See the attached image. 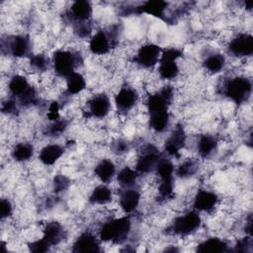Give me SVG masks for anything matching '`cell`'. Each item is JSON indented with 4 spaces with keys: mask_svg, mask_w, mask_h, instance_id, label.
<instances>
[{
    "mask_svg": "<svg viewBox=\"0 0 253 253\" xmlns=\"http://www.w3.org/2000/svg\"><path fill=\"white\" fill-rule=\"evenodd\" d=\"M131 221L128 216H124L105 222L100 228V239L105 242L122 243L130 231Z\"/></svg>",
    "mask_w": 253,
    "mask_h": 253,
    "instance_id": "cell-1",
    "label": "cell"
},
{
    "mask_svg": "<svg viewBox=\"0 0 253 253\" xmlns=\"http://www.w3.org/2000/svg\"><path fill=\"white\" fill-rule=\"evenodd\" d=\"M252 92L251 80L243 77L237 76L229 79L223 87V94L232 102L236 104L245 103L250 98Z\"/></svg>",
    "mask_w": 253,
    "mask_h": 253,
    "instance_id": "cell-2",
    "label": "cell"
},
{
    "mask_svg": "<svg viewBox=\"0 0 253 253\" xmlns=\"http://www.w3.org/2000/svg\"><path fill=\"white\" fill-rule=\"evenodd\" d=\"M8 89L23 106H32L37 103V93L22 75H14L8 84Z\"/></svg>",
    "mask_w": 253,
    "mask_h": 253,
    "instance_id": "cell-3",
    "label": "cell"
},
{
    "mask_svg": "<svg viewBox=\"0 0 253 253\" xmlns=\"http://www.w3.org/2000/svg\"><path fill=\"white\" fill-rule=\"evenodd\" d=\"M79 62L80 56L70 50L58 49L52 56V65L55 73L64 78L75 72L74 69L79 65Z\"/></svg>",
    "mask_w": 253,
    "mask_h": 253,
    "instance_id": "cell-4",
    "label": "cell"
},
{
    "mask_svg": "<svg viewBox=\"0 0 253 253\" xmlns=\"http://www.w3.org/2000/svg\"><path fill=\"white\" fill-rule=\"evenodd\" d=\"M181 55L182 51L174 47H170L161 51L158 73L162 79L171 80L177 77L179 73V67L176 61Z\"/></svg>",
    "mask_w": 253,
    "mask_h": 253,
    "instance_id": "cell-5",
    "label": "cell"
},
{
    "mask_svg": "<svg viewBox=\"0 0 253 253\" xmlns=\"http://www.w3.org/2000/svg\"><path fill=\"white\" fill-rule=\"evenodd\" d=\"M201 225V217L197 211H189L176 217L171 225L174 234L185 236L195 232Z\"/></svg>",
    "mask_w": 253,
    "mask_h": 253,
    "instance_id": "cell-6",
    "label": "cell"
},
{
    "mask_svg": "<svg viewBox=\"0 0 253 253\" xmlns=\"http://www.w3.org/2000/svg\"><path fill=\"white\" fill-rule=\"evenodd\" d=\"M161 159L160 152L158 149L152 145L148 144L138 156L136 161L135 170L137 173H148L155 169L158 161Z\"/></svg>",
    "mask_w": 253,
    "mask_h": 253,
    "instance_id": "cell-7",
    "label": "cell"
},
{
    "mask_svg": "<svg viewBox=\"0 0 253 253\" xmlns=\"http://www.w3.org/2000/svg\"><path fill=\"white\" fill-rule=\"evenodd\" d=\"M7 52L14 57H24L29 55L31 51V42L27 36L17 35L8 38L6 42H2V46H5Z\"/></svg>",
    "mask_w": 253,
    "mask_h": 253,
    "instance_id": "cell-8",
    "label": "cell"
},
{
    "mask_svg": "<svg viewBox=\"0 0 253 253\" xmlns=\"http://www.w3.org/2000/svg\"><path fill=\"white\" fill-rule=\"evenodd\" d=\"M160 55H161L160 46L154 43H147L142 45L138 49L134 57V61L136 64H138L143 68H150L159 61Z\"/></svg>",
    "mask_w": 253,
    "mask_h": 253,
    "instance_id": "cell-9",
    "label": "cell"
},
{
    "mask_svg": "<svg viewBox=\"0 0 253 253\" xmlns=\"http://www.w3.org/2000/svg\"><path fill=\"white\" fill-rule=\"evenodd\" d=\"M229 52L237 57L250 56L253 53V37L249 34H240L233 38L228 44Z\"/></svg>",
    "mask_w": 253,
    "mask_h": 253,
    "instance_id": "cell-10",
    "label": "cell"
},
{
    "mask_svg": "<svg viewBox=\"0 0 253 253\" xmlns=\"http://www.w3.org/2000/svg\"><path fill=\"white\" fill-rule=\"evenodd\" d=\"M115 36L110 34H107L106 31H99L97 32L90 40V43H89V47L90 50L94 53V54H106L110 51L111 47L114 44V40Z\"/></svg>",
    "mask_w": 253,
    "mask_h": 253,
    "instance_id": "cell-11",
    "label": "cell"
},
{
    "mask_svg": "<svg viewBox=\"0 0 253 253\" xmlns=\"http://www.w3.org/2000/svg\"><path fill=\"white\" fill-rule=\"evenodd\" d=\"M111 109L110 99L106 94L94 95L88 102V114L94 118H104L106 117Z\"/></svg>",
    "mask_w": 253,
    "mask_h": 253,
    "instance_id": "cell-12",
    "label": "cell"
},
{
    "mask_svg": "<svg viewBox=\"0 0 253 253\" xmlns=\"http://www.w3.org/2000/svg\"><path fill=\"white\" fill-rule=\"evenodd\" d=\"M138 95L131 87H122L115 98V103L119 111L126 113L130 111L136 104Z\"/></svg>",
    "mask_w": 253,
    "mask_h": 253,
    "instance_id": "cell-13",
    "label": "cell"
},
{
    "mask_svg": "<svg viewBox=\"0 0 253 253\" xmlns=\"http://www.w3.org/2000/svg\"><path fill=\"white\" fill-rule=\"evenodd\" d=\"M73 252H80V253H86V252H99L100 249V243L96 236H94L92 233L86 231L80 234L77 239L75 240L72 248Z\"/></svg>",
    "mask_w": 253,
    "mask_h": 253,
    "instance_id": "cell-14",
    "label": "cell"
},
{
    "mask_svg": "<svg viewBox=\"0 0 253 253\" xmlns=\"http://www.w3.org/2000/svg\"><path fill=\"white\" fill-rule=\"evenodd\" d=\"M92 15V6L90 2L80 0L72 3L68 16L74 22V24L88 22Z\"/></svg>",
    "mask_w": 253,
    "mask_h": 253,
    "instance_id": "cell-15",
    "label": "cell"
},
{
    "mask_svg": "<svg viewBox=\"0 0 253 253\" xmlns=\"http://www.w3.org/2000/svg\"><path fill=\"white\" fill-rule=\"evenodd\" d=\"M186 134L181 126H177L165 142V151L170 156H179V151L184 147Z\"/></svg>",
    "mask_w": 253,
    "mask_h": 253,
    "instance_id": "cell-16",
    "label": "cell"
},
{
    "mask_svg": "<svg viewBox=\"0 0 253 253\" xmlns=\"http://www.w3.org/2000/svg\"><path fill=\"white\" fill-rule=\"evenodd\" d=\"M217 203V196L209 190H199L194 198V209L198 211H211Z\"/></svg>",
    "mask_w": 253,
    "mask_h": 253,
    "instance_id": "cell-17",
    "label": "cell"
},
{
    "mask_svg": "<svg viewBox=\"0 0 253 253\" xmlns=\"http://www.w3.org/2000/svg\"><path fill=\"white\" fill-rule=\"evenodd\" d=\"M120 206L126 213L132 212L138 207L140 201V194L137 190L126 188L120 195Z\"/></svg>",
    "mask_w": 253,
    "mask_h": 253,
    "instance_id": "cell-18",
    "label": "cell"
},
{
    "mask_svg": "<svg viewBox=\"0 0 253 253\" xmlns=\"http://www.w3.org/2000/svg\"><path fill=\"white\" fill-rule=\"evenodd\" d=\"M64 236V230L60 223L57 221H50L48 222L44 229H43V235L42 238L50 245H57Z\"/></svg>",
    "mask_w": 253,
    "mask_h": 253,
    "instance_id": "cell-19",
    "label": "cell"
},
{
    "mask_svg": "<svg viewBox=\"0 0 253 253\" xmlns=\"http://www.w3.org/2000/svg\"><path fill=\"white\" fill-rule=\"evenodd\" d=\"M63 148L58 144H47L42 148L39 159L44 165L54 164L63 154Z\"/></svg>",
    "mask_w": 253,
    "mask_h": 253,
    "instance_id": "cell-20",
    "label": "cell"
},
{
    "mask_svg": "<svg viewBox=\"0 0 253 253\" xmlns=\"http://www.w3.org/2000/svg\"><path fill=\"white\" fill-rule=\"evenodd\" d=\"M169 125V113L168 110H161L149 113V126L150 127L157 131H164Z\"/></svg>",
    "mask_w": 253,
    "mask_h": 253,
    "instance_id": "cell-21",
    "label": "cell"
},
{
    "mask_svg": "<svg viewBox=\"0 0 253 253\" xmlns=\"http://www.w3.org/2000/svg\"><path fill=\"white\" fill-rule=\"evenodd\" d=\"M198 252H211V253H220L227 251V244L222 239L217 237H211L203 241L197 247Z\"/></svg>",
    "mask_w": 253,
    "mask_h": 253,
    "instance_id": "cell-22",
    "label": "cell"
},
{
    "mask_svg": "<svg viewBox=\"0 0 253 253\" xmlns=\"http://www.w3.org/2000/svg\"><path fill=\"white\" fill-rule=\"evenodd\" d=\"M216 147H217V141L215 137H213L211 134H203L199 138V141L197 144L198 152L204 158L210 157L215 151Z\"/></svg>",
    "mask_w": 253,
    "mask_h": 253,
    "instance_id": "cell-23",
    "label": "cell"
},
{
    "mask_svg": "<svg viewBox=\"0 0 253 253\" xmlns=\"http://www.w3.org/2000/svg\"><path fill=\"white\" fill-rule=\"evenodd\" d=\"M115 173V164L109 159L101 160L95 167V174L103 183H109L113 179Z\"/></svg>",
    "mask_w": 253,
    "mask_h": 253,
    "instance_id": "cell-24",
    "label": "cell"
},
{
    "mask_svg": "<svg viewBox=\"0 0 253 253\" xmlns=\"http://www.w3.org/2000/svg\"><path fill=\"white\" fill-rule=\"evenodd\" d=\"M112 200V191L109 187L105 185H100L96 187L90 197L89 202L93 205H105Z\"/></svg>",
    "mask_w": 253,
    "mask_h": 253,
    "instance_id": "cell-25",
    "label": "cell"
},
{
    "mask_svg": "<svg viewBox=\"0 0 253 253\" xmlns=\"http://www.w3.org/2000/svg\"><path fill=\"white\" fill-rule=\"evenodd\" d=\"M85 87L86 81L84 77L78 72H73L66 78V89L69 95H76L82 92Z\"/></svg>",
    "mask_w": 253,
    "mask_h": 253,
    "instance_id": "cell-26",
    "label": "cell"
},
{
    "mask_svg": "<svg viewBox=\"0 0 253 253\" xmlns=\"http://www.w3.org/2000/svg\"><path fill=\"white\" fill-rule=\"evenodd\" d=\"M34 155V146L28 142H20L16 144L12 150V157L19 162H24L32 158Z\"/></svg>",
    "mask_w": 253,
    "mask_h": 253,
    "instance_id": "cell-27",
    "label": "cell"
},
{
    "mask_svg": "<svg viewBox=\"0 0 253 253\" xmlns=\"http://www.w3.org/2000/svg\"><path fill=\"white\" fill-rule=\"evenodd\" d=\"M166 7H167V2L156 0V1L144 2L138 9L140 13H146V14H150L155 17L161 18L164 14Z\"/></svg>",
    "mask_w": 253,
    "mask_h": 253,
    "instance_id": "cell-28",
    "label": "cell"
},
{
    "mask_svg": "<svg viewBox=\"0 0 253 253\" xmlns=\"http://www.w3.org/2000/svg\"><path fill=\"white\" fill-rule=\"evenodd\" d=\"M204 67L211 73H217L222 70L225 65V58L220 53H212L204 60Z\"/></svg>",
    "mask_w": 253,
    "mask_h": 253,
    "instance_id": "cell-29",
    "label": "cell"
},
{
    "mask_svg": "<svg viewBox=\"0 0 253 253\" xmlns=\"http://www.w3.org/2000/svg\"><path fill=\"white\" fill-rule=\"evenodd\" d=\"M136 179H137L136 170H133L127 166L123 168L117 176L118 183L125 188H131L132 186H134Z\"/></svg>",
    "mask_w": 253,
    "mask_h": 253,
    "instance_id": "cell-30",
    "label": "cell"
},
{
    "mask_svg": "<svg viewBox=\"0 0 253 253\" xmlns=\"http://www.w3.org/2000/svg\"><path fill=\"white\" fill-rule=\"evenodd\" d=\"M155 170L157 172V175L159 176L160 180H165V179H172L173 174H174V166L172 162L166 158H161L156 167Z\"/></svg>",
    "mask_w": 253,
    "mask_h": 253,
    "instance_id": "cell-31",
    "label": "cell"
},
{
    "mask_svg": "<svg viewBox=\"0 0 253 253\" xmlns=\"http://www.w3.org/2000/svg\"><path fill=\"white\" fill-rule=\"evenodd\" d=\"M197 171V164L193 160H186L180 164L176 170V175L180 178H189Z\"/></svg>",
    "mask_w": 253,
    "mask_h": 253,
    "instance_id": "cell-32",
    "label": "cell"
},
{
    "mask_svg": "<svg viewBox=\"0 0 253 253\" xmlns=\"http://www.w3.org/2000/svg\"><path fill=\"white\" fill-rule=\"evenodd\" d=\"M30 64L36 71H45L48 67L49 60L44 54H36L31 56Z\"/></svg>",
    "mask_w": 253,
    "mask_h": 253,
    "instance_id": "cell-33",
    "label": "cell"
},
{
    "mask_svg": "<svg viewBox=\"0 0 253 253\" xmlns=\"http://www.w3.org/2000/svg\"><path fill=\"white\" fill-rule=\"evenodd\" d=\"M173 188H174V183H173V178L172 179H165L161 180L160 185H159V195L163 199L170 198L173 194Z\"/></svg>",
    "mask_w": 253,
    "mask_h": 253,
    "instance_id": "cell-34",
    "label": "cell"
},
{
    "mask_svg": "<svg viewBox=\"0 0 253 253\" xmlns=\"http://www.w3.org/2000/svg\"><path fill=\"white\" fill-rule=\"evenodd\" d=\"M67 126L68 124L65 120L57 119L53 121V123L48 126L47 132L49 133V135H58L67 128Z\"/></svg>",
    "mask_w": 253,
    "mask_h": 253,
    "instance_id": "cell-35",
    "label": "cell"
},
{
    "mask_svg": "<svg viewBox=\"0 0 253 253\" xmlns=\"http://www.w3.org/2000/svg\"><path fill=\"white\" fill-rule=\"evenodd\" d=\"M53 190L55 193L65 191L69 186V180L63 175H56L53 179Z\"/></svg>",
    "mask_w": 253,
    "mask_h": 253,
    "instance_id": "cell-36",
    "label": "cell"
},
{
    "mask_svg": "<svg viewBox=\"0 0 253 253\" xmlns=\"http://www.w3.org/2000/svg\"><path fill=\"white\" fill-rule=\"evenodd\" d=\"M51 246L43 239V238H41L37 241H34L32 243L29 244V249L30 251L32 252H36V253H43V252H46L49 250Z\"/></svg>",
    "mask_w": 253,
    "mask_h": 253,
    "instance_id": "cell-37",
    "label": "cell"
},
{
    "mask_svg": "<svg viewBox=\"0 0 253 253\" xmlns=\"http://www.w3.org/2000/svg\"><path fill=\"white\" fill-rule=\"evenodd\" d=\"M73 29H74V33L80 38H86L91 33V26L89 22L74 24Z\"/></svg>",
    "mask_w": 253,
    "mask_h": 253,
    "instance_id": "cell-38",
    "label": "cell"
},
{
    "mask_svg": "<svg viewBox=\"0 0 253 253\" xmlns=\"http://www.w3.org/2000/svg\"><path fill=\"white\" fill-rule=\"evenodd\" d=\"M2 112L7 115H14L18 112V102L14 99H8L2 104Z\"/></svg>",
    "mask_w": 253,
    "mask_h": 253,
    "instance_id": "cell-39",
    "label": "cell"
},
{
    "mask_svg": "<svg viewBox=\"0 0 253 253\" xmlns=\"http://www.w3.org/2000/svg\"><path fill=\"white\" fill-rule=\"evenodd\" d=\"M13 211L11 203L7 199H1L0 203V211H1V218L4 219L11 215Z\"/></svg>",
    "mask_w": 253,
    "mask_h": 253,
    "instance_id": "cell-40",
    "label": "cell"
},
{
    "mask_svg": "<svg viewBox=\"0 0 253 253\" xmlns=\"http://www.w3.org/2000/svg\"><path fill=\"white\" fill-rule=\"evenodd\" d=\"M113 148V151L117 154H122V153H125L126 151H127L128 149V143L127 141L124 140V139H119V140H116L112 146Z\"/></svg>",
    "mask_w": 253,
    "mask_h": 253,
    "instance_id": "cell-41",
    "label": "cell"
},
{
    "mask_svg": "<svg viewBox=\"0 0 253 253\" xmlns=\"http://www.w3.org/2000/svg\"><path fill=\"white\" fill-rule=\"evenodd\" d=\"M58 111H59V106L57 102H52L49 106L48 109V113H47V117L50 121H55L58 118Z\"/></svg>",
    "mask_w": 253,
    "mask_h": 253,
    "instance_id": "cell-42",
    "label": "cell"
},
{
    "mask_svg": "<svg viewBox=\"0 0 253 253\" xmlns=\"http://www.w3.org/2000/svg\"><path fill=\"white\" fill-rule=\"evenodd\" d=\"M250 240L249 237H246L242 240H239V242L236 244V251H241L244 252L247 250V247L250 245Z\"/></svg>",
    "mask_w": 253,
    "mask_h": 253,
    "instance_id": "cell-43",
    "label": "cell"
}]
</instances>
